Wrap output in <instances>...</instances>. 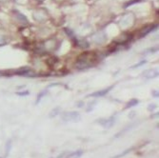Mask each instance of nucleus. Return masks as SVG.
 <instances>
[{
	"mask_svg": "<svg viewBox=\"0 0 159 158\" xmlns=\"http://www.w3.org/2000/svg\"><path fill=\"white\" fill-rule=\"evenodd\" d=\"M62 119L66 122H78L81 120V117L77 111H68L62 114Z\"/></svg>",
	"mask_w": 159,
	"mask_h": 158,
	"instance_id": "1",
	"label": "nucleus"
},
{
	"mask_svg": "<svg viewBox=\"0 0 159 158\" xmlns=\"http://www.w3.org/2000/svg\"><path fill=\"white\" fill-rule=\"evenodd\" d=\"M114 122H115V118L112 117V116L108 118V119H99V120H97V123H99L101 126L106 128V129H109V128L112 127Z\"/></svg>",
	"mask_w": 159,
	"mask_h": 158,
	"instance_id": "2",
	"label": "nucleus"
},
{
	"mask_svg": "<svg viewBox=\"0 0 159 158\" xmlns=\"http://www.w3.org/2000/svg\"><path fill=\"white\" fill-rule=\"evenodd\" d=\"M111 89H112V87H109V88H106V89H104V90L97 91V92H95V93L90 94L89 96H91V97H101V96H104V95H106ZM89 96H88V97H89Z\"/></svg>",
	"mask_w": 159,
	"mask_h": 158,
	"instance_id": "3",
	"label": "nucleus"
},
{
	"mask_svg": "<svg viewBox=\"0 0 159 158\" xmlns=\"http://www.w3.org/2000/svg\"><path fill=\"white\" fill-rule=\"evenodd\" d=\"M158 75V71L156 70H146L145 73L142 74V76L146 77L148 79H151V78H154Z\"/></svg>",
	"mask_w": 159,
	"mask_h": 158,
	"instance_id": "4",
	"label": "nucleus"
},
{
	"mask_svg": "<svg viewBox=\"0 0 159 158\" xmlns=\"http://www.w3.org/2000/svg\"><path fill=\"white\" fill-rule=\"evenodd\" d=\"M83 154V151L79 150V151H76L75 152H71L70 153L66 158H80Z\"/></svg>",
	"mask_w": 159,
	"mask_h": 158,
	"instance_id": "5",
	"label": "nucleus"
},
{
	"mask_svg": "<svg viewBox=\"0 0 159 158\" xmlns=\"http://www.w3.org/2000/svg\"><path fill=\"white\" fill-rule=\"evenodd\" d=\"M138 103H139V101H138L137 99H132V100H129V102L127 103V105H126V109L133 108V107L138 105Z\"/></svg>",
	"mask_w": 159,
	"mask_h": 158,
	"instance_id": "6",
	"label": "nucleus"
},
{
	"mask_svg": "<svg viewBox=\"0 0 159 158\" xmlns=\"http://www.w3.org/2000/svg\"><path fill=\"white\" fill-rule=\"evenodd\" d=\"M59 112H60V108H54V109L52 110V111L49 113V116H50L51 118H53V117H55V116L58 115Z\"/></svg>",
	"mask_w": 159,
	"mask_h": 158,
	"instance_id": "7",
	"label": "nucleus"
},
{
	"mask_svg": "<svg viewBox=\"0 0 159 158\" xmlns=\"http://www.w3.org/2000/svg\"><path fill=\"white\" fill-rule=\"evenodd\" d=\"M21 75H24V76H30V77H33V76H35L36 74L34 73V71L33 70H25V71H22V73H20Z\"/></svg>",
	"mask_w": 159,
	"mask_h": 158,
	"instance_id": "8",
	"label": "nucleus"
},
{
	"mask_svg": "<svg viewBox=\"0 0 159 158\" xmlns=\"http://www.w3.org/2000/svg\"><path fill=\"white\" fill-rule=\"evenodd\" d=\"M133 151V148H129V149H128V150H126V151H124L122 153H120V154H117L116 156H113V157H111V158H121V157H123L124 155H126V154H128L129 152H131Z\"/></svg>",
	"mask_w": 159,
	"mask_h": 158,
	"instance_id": "9",
	"label": "nucleus"
},
{
	"mask_svg": "<svg viewBox=\"0 0 159 158\" xmlns=\"http://www.w3.org/2000/svg\"><path fill=\"white\" fill-rule=\"evenodd\" d=\"M6 151H5V154H6V156H8L9 155V153H10V151H11V140H8V142L6 143Z\"/></svg>",
	"mask_w": 159,
	"mask_h": 158,
	"instance_id": "10",
	"label": "nucleus"
},
{
	"mask_svg": "<svg viewBox=\"0 0 159 158\" xmlns=\"http://www.w3.org/2000/svg\"><path fill=\"white\" fill-rule=\"evenodd\" d=\"M46 93H47V91H43V92H41V93L38 94V96H37V99H36V102H35V104H38V103L40 102L41 98H42V97H44V96L46 95Z\"/></svg>",
	"mask_w": 159,
	"mask_h": 158,
	"instance_id": "11",
	"label": "nucleus"
},
{
	"mask_svg": "<svg viewBox=\"0 0 159 158\" xmlns=\"http://www.w3.org/2000/svg\"><path fill=\"white\" fill-rule=\"evenodd\" d=\"M5 44V36L2 35V34H0V46Z\"/></svg>",
	"mask_w": 159,
	"mask_h": 158,
	"instance_id": "12",
	"label": "nucleus"
},
{
	"mask_svg": "<svg viewBox=\"0 0 159 158\" xmlns=\"http://www.w3.org/2000/svg\"><path fill=\"white\" fill-rule=\"evenodd\" d=\"M29 93L28 91H25V92H21V93H17V94L18 95H20V96H25V95H29Z\"/></svg>",
	"mask_w": 159,
	"mask_h": 158,
	"instance_id": "13",
	"label": "nucleus"
},
{
	"mask_svg": "<svg viewBox=\"0 0 159 158\" xmlns=\"http://www.w3.org/2000/svg\"><path fill=\"white\" fill-rule=\"evenodd\" d=\"M146 63V61L145 60H144V61H142V62H139L137 65H134V66H133L132 68H137V67H140V66H142V65H144V64H145Z\"/></svg>",
	"mask_w": 159,
	"mask_h": 158,
	"instance_id": "14",
	"label": "nucleus"
},
{
	"mask_svg": "<svg viewBox=\"0 0 159 158\" xmlns=\"http://www.w3.org/2000/svg\"><path fill=\"white\" fill-rule=\"evenodd\" d=\"M16 1H17L18 3H21V4H24V3H25V1H26V0H16Z\"/></svg>",
	"mask_w": 159,
	"mask_h": 158,
	"instance_id": "15",
	"label": "nucleus"
},
{
	"mask_svg": "<svg viewBox=\"0 0 159 158\" xmlns=\"http://www.w3.org/2000/svg\"><path fill=\"white\" fill-rule=\"evenodd\" d=\"M83 106H84V103H79V104L77 105V107H79V108H80V107H83Z\"/></svg>",
	"mask_w": 159,
	"mask_h": 158,
	"instance_id": "16",
	"label": "nucleus"
},
{
	"mask_svg": "<svg viewBox=\"0 0 159 158\" xmlns=\"http://www.w3.org/2000/svg\"><path fill=\"white\" fill-rule=\"evenodd\" d=\"M0 1H1V0H0Z\"/></svg>",
	"mask_w": 159,
	"mask_h": 158,
	"instance_id": "17",
	"label": "nucleus"
},
{
	"mask_svg": "<svg viewBox=\"0 0 159 158\" xmlns=\"http://www.w3.org/2000/svg\"></svg>",
	"mask_w": 159,
	"mask_h": 158,
	"instance_id": "18",
	"label": "nucleus"
}]
</instances>
